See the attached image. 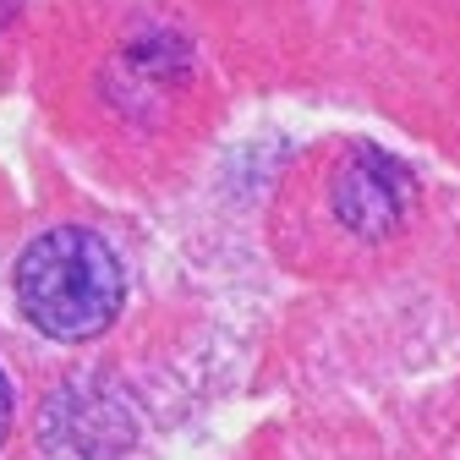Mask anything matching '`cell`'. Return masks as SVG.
Returning a JSON list of instances; mask_svg holds the SVG:
<instances>
[{
	"mask_svg": "<svg viewBox=\"0 0 460 460\" xmlns=\"http://www.w3.org/2000/svg\"><path fill=\"white\" fill-rule=\"evenodd\" d=\"M12 291L22 318L49 340H93L127 302V263L88 225L44 230L22 247Z\"/></svg>",
	"mask_w": 460,
	"mask_h": 460,
	"instance_id": "cell-1",
	"label": "cell"
},
{
	"mask_svg": "<svg viewBox=\"0 0 460 460\" xmlns=\"http://www.w3.org/2000/svg\"><path fill=\"white\" fill-rule=\"evenodd\" d=\"M411 203H417L411 170L384 148H351L329 176V214L357 242H389L411 219Z\"/></svg>",
	"mask_w": 460,
	"mask_h": 460,
	"instance_id": "cell-2",
	"label": "cell"
},
{
	"mask_svg": "<svg viewBox=\"0 0 460 460\" xmlns=\"http://www.w3.org/2000/svg\"><path fill=\"white\" fill-rule=\"evenodd\" d=\"M88 394H93V384H83L88 411H72L66 394L49 400V444H55V455H72V460H115L132 444V422L121 411V400H88Z\"/></svg>",
	"mask_w": 460,
	"mask_h": 460,
	"instance_id": "cell-3",
	"label": "cell"
},
{
	"mask_svg": "<svg viewBox=\"0 0 460 460\" xmlns=\"http://www.w3.org/2000/svg\"><path fill=\"white\" fill-rule=\"evenodd\" d=\"M6 428H12V384L0 373V438H6Z\"/></svg>",
	"mask_w": 460,
	"mask_h": 460,
	"instance_id": "cell-4",
	"label": "cell"
}]
</instances>
